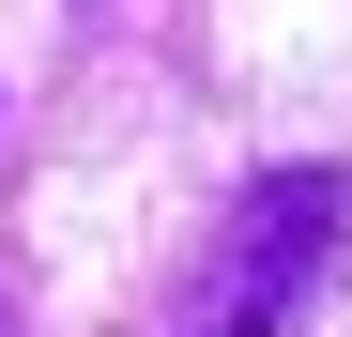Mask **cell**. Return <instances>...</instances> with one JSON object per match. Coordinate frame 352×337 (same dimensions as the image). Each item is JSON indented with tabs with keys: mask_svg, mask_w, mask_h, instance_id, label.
Masks as SVG:
<instances>
[{
	"mask_svg": "<svg viewBox=\"0 0 352 337\" xmlns=\"http://www.w3.org/2000/svg\"><path fill=\"white\" fill-rule=\"evenodd\" d=\"M352 230V168H261L245 199H230V246L199 276V307L168 322V337H291L322 307V261Z\"/></svg>",
	"mask_w": 352,
	"mask_h": 337,
	"instance_id": "1",
	"label": "cell"
},
{
	"mask_svg": "<svg viewBox=\"0 0 352 337\" xmlns=\"http://www.w3.org/2000/svg\"><path fill=\"white\" fill-rule=\"evenodd\" d=\"M0 337H16V307H0Z\"/></svg>",
	"mask_w": 352,
	"mask_h": 337,
	"instance_id": "2",
	"label": "cell"
}]
</instances>
